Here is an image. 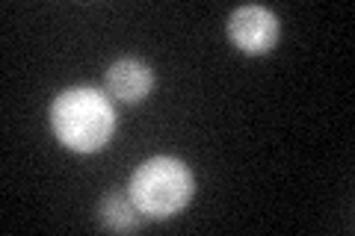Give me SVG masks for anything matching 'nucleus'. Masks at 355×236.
<instances>
[{"label":"nucleus","mask_w":355,"mask_h":236,"mask_svg":"<svg viewBox=\"0 0 355 236\" xmlns=\"http://www.w3.org/2000/svg\"><path fill=\"white\" fill-rule=\"evenodd\" d=\"M51 127L74 154H95L110 145L116 133V109L98 89H65L51 104Z\"/></svg>","instance_id":"nucleus-1"},{"label":"nucleus","mask_w":355,"mask_h":236,"mask_svg":"<svg viewBox=\"0 0 355 236\" xmlns=\"http://www.w3.org/2000/svg\"><path fill=\"white\" fill-rule=\"evenodd\" d=\"M193 174L175 156H151L130 174L128 192L146 219L163 221L178 216L193 198Z\"/></svg>","instance_id":"nucleus-2"},{"label":"nucleus","mask_w":355,"mask_h":236,"mask_svg":"<svg viewBox=\"0 0 355 236\" xmlns=\"http://www.w3.org/2000/svg\"><path fill=\"white\" fill-rule=\"evenodd\" d=\"M234 48L249 56H263L279 44V15L266 6H240L228 18Z\"/></svg>","instance_id":"nucleus-3"},{"label":"nucleus","mask_w":355,"mask_h":236,"mask_svg":"<svg viewBox=\"0 0 355 236\" xmlns=\"http://www.w3.org/2000/svg\"><path fill=\"white\" fill-rule=\"evenodd\" d=\"M154 89V71L139 60H119L107 69V92L125 100V104H139Z\"/></svg>","instance_id":"nucleus-4"},{"label":"nucleus","mask_w":355,"mask_h":236,"mask_svg":"<svg viewBox=\"0 0 355 236\" xmlns=\"http://www.w3.org/2000/svg\"><path fill=\"white\" fill-rule=\"evenodd\" d=\"M98 219L107 230H119V233H128V230H139L146 216L137 210L133 204L130 192H110L101 198L98 204Z\"/></svg>","instance_id":"nucleus-5"}]
</instances>
